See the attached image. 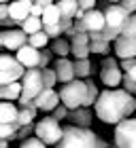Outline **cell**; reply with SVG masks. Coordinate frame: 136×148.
Segmentation results:
<instances>
[{
  "instance_id": "cell-1",
  "label": "cell",
  "mask_w": 136,
  "mask_h": 148,
  "mask_svg": "<svg viewBox=\"0 0 136 148\" xmlns=\"http://www.w3.org/2000/svg\"><path fill=\"white\" fill-rule=\"evenodd\" d=\"M94 112L100 121L117 127L119 123L132 119V114L136 112V97L124 89H106L100 93Z\"/></svg>"
},
{
  "instance_id": "cell-2",
  "label": "cell",
  "mask_w": 136,
  "mask_h": 148,
  "mask_svg": "<svg viewBox=\"0 0 136 148\" xmlns=\"http://www.w3.org/2000/svg\"><path fill=\"white\" fill-rule=\"evenodd\" d=\"M56 148H111V144L104 142L92 129H81V127H74V125H66L64 138Z\"/></svg>"
},
{
  "instance_id": "cell-3",
  "label": "cell",
  "mask_w": 136,
  "mask_h": 148,
  "mask_svg": "<svg viewBox=\"0 0 136 148\" xmlns=\"http://www.w3.org/2000/svg\"><path fill=\"white\" fill-rule=\"evenodd\" d=\"M22 87H24V93H22V97H19V108H26L30 102H34V99L45 91L43 70H38V68L28 70L26 76L22 78Z\"/></svg>"
},
{
  "instance_id": "cell-4",
  "label": "cell",
  "mask_w": 136,
  "mask_h": 148,
  "mask_svg": "<svg viewBox=\"0 0 136 148\" xmlns=\"http://www.w3.org/2000/svg\"><path fill=\"white\" fill-rule=\"evenodd\" d=\"M60 97H62V104L70 112L83 108L85 99H87V83L77 78V80H72V83H68V85H62V89H60Z\"/></svg>"
},
{
  "instance_id": "cell-5",
  "label": "cell",
  "mask_w": 136,
  "mask_h": 148,
  "mask_svg": "<svg viewBox=\"0 0 136 148\" xmlns=\"http://www.w3.org/2000/svg\"><path fill=\"white\" fill-rule=\"evenodd\" d=\"M45 146H58L64 138V127L60 125V121H56L53 116H45L38 121L36 125V133H34Z\"/></svg>"
},
{
  "instance_id": "cell-6",
  "label": "cell",
  "mask_w": 136,
  "mask_h": 148,
  "mask_svg": "<svg viewBox=\"0 0 136 148\" xmlns=\"http://www.w3.org/2000/svg\"><path fill=\"white\" fill-rule=\"evenodd\" d=\"M26 72L28 70L17 62V57L9 55V53L0 55V87L11 85V83H19L26 76Z\"/></svg>"
},
{
  "instance_id": "cell-7",
  "label": "cell",
  "mask_w": 136,
  "mask_h": 148,
  "mask_svg": "<svg viewBox=\"0 0 136 148\" xmlns=\"http://www.w3.org/2000/svg\"><path fill=\"white\" fill-rule=\"evenodd\" d=\"M124 76H126V74L121 72L117 59H115V57H102V64H100L102 85H106L108 89H119V85L124 83Z\"/></svg>"
},
{
  "instance_id": "cell-8",
  "label": "cell",
  "mask_w": 136,
  "mask_h": 148,
  "mask_svg": "<svg viewBox=\"0 0 136 148\" xmlns=\"http://www.w3.org/2000/svg\"><path fill=\"white\" fill-rule=\"evenodd\" d=\"M113 148H136V119H128L115 127Z\"/></svg>"
},
{
  "instance_id": "cell-9",
  "label": "cell",
  "mask_w": 136,
  "mask_h": 148,
  "mask_svg": "<svg viewBox=\"0 0 136 148\" xmlns=\"http://www.w3.org/2000/svg\"><path fill=\"white\" fill-rule=\"evenodd\" d=\"M28 34L22 30V28H15V30H2L0 32V45L4 47V49H9V51H19V49H24L26 45H28Z\"/></svg>"
},
{
  "instance_id": "cell-10",
  "label": "cell",
  "mask_w": 136,
  "mask_h": 148,
  "mask_svg": "<svg viewBox=\"0 0 136 148\" xmlns=\"http://www.w3.org/2000/svg\"><path fill=\"white\" fill-rule=\"evenodd\" d=\"M104 17H106V28H113V30H121L128 21V11L124 9L121 4H111L104 9Z\"/></svg>"
},
{
  "instance_id": "cell-11",
  "label": "cell",
  "mask_w": 136,
  "mask_h": 148,
  "mask_svg": "<svg viewBox=\"0 0 136 148\" xmlns=\"http://www.w3.org/2000/svg\"><path fill=\"white\" fill-rule=\"evenodd\" d=\"M113 51L119 57V62L126 59H136V38H128V36H119L113 42Z\"/></svg>"
},
{
  "instance_id": "cell-12",
  "label": "cell",
  "mask_w": 136,
  "mask_h": 148,
  "mask_svg": "<svg viewBox=\"0 0 136 148\" xmlns=\"http://www.w3.org/2000/svg\"><path fill=\"white\" fill-rule=\"evenodd\" d=\"M34 106H36L38 110H45V112H51L58 108V106H62V97H60V91H53V89H45L40 95L34 99Z\"/></svg>"
},
{
  "instance_id": "cell-13",
  "label": "cell",
  "mask_w": 136,
  "mask_h": 148,
  "mask_svg": "<svg viewBox=\"0 0 136 148\" xmlns=\"http://www.w3.org/2000/svg\"><path fill=\"white\" fill-rule=\"evenodd\" d=\"M87 30V34H98V32H104L106 28V17H104V11H90L85 13V17L81 19Z\"/></svg>"
},
{
  "instance_id": "cell-14",
  "label": "cell",
  "mask_w": 136,
  "mask_h": 148,
  "mask_svg": "<svg viewBox=\"0 0 136 148\" xmlns=\"http://www.w3.org/2000/svg\"><path fill=\"white\" fill-rule=\"evenodd\" d=\"M15 57L26 70H34V68H38V64H40V51L30 47V45H26L24 49H19Z\"/></svg>"
},
{
  "instance_id": "cell-15",
  "label": "cell",
  "mask_w": 136,
  "mask_h": 148,
  "mask_svg": "<svg viewBox=\"0 0 136 148\" xmlns=\"http://www.w3.org/2000/svg\"><path fill=\"white\" fill-rule=\"evenodd\" d=\"M53 68H56V72H58V80H60L62 85H68V83H72V80H77L74 62H70L68 57H64V59H56Z\"/></svg>"
},
{
  "instance_id": "cell-16",
  "label": "cell",
  "mask_w": 136,
  "mask_h": 148,
  "mask_svg": "<svg viewBox=\"0 0 136 148\" xmlns=\"http://www.w3.org/2000/svg\"><path fill=\"white\" fill-rule=\"evenodd\" d=\"M9 11H11V19H15L22 25L28 17H32V2L30 0H15V2H11Z\"/></svg>"
},
{
  "instance_id": "cell-17",
  "label": "cell",
  "mask_w": 136,
  "mask_h": 148,
  "mask_svg": "<svg viewBox=\"0 0 136 148\" xmlns=\"http://www.w3.org/2000/svg\"><path fill=\"white\" fill-rule=\"evenodd\" d=\"M94 114H96V112H92L90 108H79V110H72L70 114H68V121H70L74 127H81V129H90Z\"/></svg>"
},
{
  "instance_id": "cell-18",
  "label": "cell",
  "mask_w": 136,
  "mask_h": 148,
  "mask_svg": "<svg viewBox=\"0 0 136 148\" xmlns=\"http://www.w3.org/2000/svg\"><path fill=\"white\" fill-rule=\"evenodd\" d=\"M43 25H45V30H51V28H58V25H62V13H60V9H58L56 2L45 9Z\"/></svg>"
},
{
  "instance_id": "cell-19",
  "label": "cell",
  "mask_w": 136,
  "mask_h": 148,
  "mask_svg": "<svg viewBox=\"0 0 136 148\" xmlns=\"http://www.w3.org/2000/svg\"><path fill=\"white\" fill-rule=\"evenodd\" d=\"M19 119V108L11 102H2L0 104V125H9V123H17Z\"/></svg>"
},
{
  "instance_id": "cell-20",
  "label": "cell",
  "mask_w": 136,
  "mask_h": 148,
  "mask_svg": "<svg viewBox=\"0 0 136 148\" xmlns=\"http://www.w3.org/2000/svg\"><path fill=\"white\" fill-rule=\"evenodd\" d=\"M22 93H24L22 83H11V85L0 87V97H2V102H13V99H17V102H19Z\"/></svg>"
},
{
  "instance_id": "cell-21",
  "label": "cell",
  "mask_w": 136,
  "mask_h": 148,
  "mask_svg": "<svg viewBox=\"0 0 136 148\" xmlns=\"http://www.w3.org/2000/svg\"><path fill=\"white\" fill-rule=\"evenodd\" d=\"M51 51H53V55H58V59H64L68 55H72V45H70V40L68 38H58V40H53L51 42Z\"/></svg>"
},
{
  "instance_id": "cell-22",
  "label": "cell",
  "mask_w": 136,
  "mask_h": 148,
  "mask_svg": "<svg viewBox=\"0 0 136 148\" xmlns=\"http://www.w3.org/2000/svg\"><path fill=\"white\" fill-rule=\"evenodd\" d=\"M58 4V9L60 13H62V17L64 19H74L77 17V13H79V0H60Z\"/></svg>"
},
{
  "instance_id": "cell-23",
  "label": "cell",
  "mask_w": 136,
  "mask_h": 148,
  "mask_svg": "<svg viewBox=\"0 0 136 148\" xmlns=\"http://www.w3.org/2000/svg\"><path fill=\"white\" fill-rule=\"evenodd\" d=\"M22 30H24L28 36H34V34H38V32H45L43 19H40V17H28V19L22 23Z\"/></svg>"
},
{
  "instance_id": "cell-24",
  "label": "cell",
  "mask_w": 136,
  "mask_h": 148,
  "mask_svg": "<svg viewBox=\"0 0 136 148\" xmlns=\"http://www.w3.org/2000/svg\"><path fill=\"white\" fill-rule=\"evenodd\" d=\"M36 106H34V102H30L26 108H19V119H17V123L26 127V125H32L34 123V116H36Z\"/></svg>"
},
{
  "instance_id": "cell-25",
  "label": "cell",
  "mask_w": 136,
  "mask_h": 148,
  "mask_svg": "<svg viewBox=\"0 0 136 148\" xmlns=\"http://www.w3.org/2000/svg\"><path fill=\"white\" fill-rule=\"evenodd\" d=\"M85 83H87V99H85V106H83V108H94L102 91H98V87H96V83H94L92 78H87Z\"/></svg>"
},
{
  "instance_id": "cell-26",
  "label": "cell",
  "mask_w": 136,
  "mask_h": 148,
  "mask_svg": "<svg viewBox=\"0 0 136 148\" xmlns=\"http://www.w3.org/2000/svg\"><path fill=\"white\" fill-rule=\"evenodd\" d=\"M74 72H77V78L79 80H85V78H90V74L94 72V64L90 62V59L74 62Z\"/></svg>"
},
{
  "instance_id": "cell-27",
  "label": "cell",
  "mask_w": 136,
  "mask_h": 148,
  "mask_svg": "<svg viewBox=\"0 0 136 148\" xmlns=\"http://www.w3.org/2000/svg\"><path fill=\"white\" fill-rule=\"evenodd\" d=\"M19 129H22V125L19 123H9V125H0V136H2V140H11L19 133Z\"/></svg>"
},
{
  "instance_id": "cell-28",
  "label": "cell",
  "mask_w": 136,
  "mask_h": 148,
  "mask_svg": "<svg viewBox=\"0 0 136 148\" xmlns=\"http://www.w3.org/2000/svg\"><path fill=\"white\" fill-rule=\"evenodd\" d=\"M49 40H51V38L47 36L45 32H38V34H34V36H30V38H28V45H30V47H34V49H38V51H43Z\"/></svg>"
},
{
  "instance_id": "cell-29",
  "label": "cell",
  "mask_w": 136,
  "mask_h": 148,
  "mask_svg": "<svg viewBox=\"0 0 136 148\" xmlns=\"http://www.w3.org/2000/svg\"><path fill=\"white\" fill-rule=\"evenodd\" d=\"M90 51L94 53V55H104V57H108L111 45H108V42H104V40H92V45H90Z\"/></svg>"
},
{
  "instance_id": "cell-30",
  "label": "cell",
  "mask_w": 136,
  "mask_h": 148,
  "mask_svg": "<svg viewBox=\"0 0 136 148\" xmlns=\"http://www.w3.org/2000/svg\"><path fill=\"white\" fill-rule=\"evenodd\" d=\"M43 80H45V89H53V87H56V83H60V80H58V72H56V68H47V70H43Z\"/></svg>"
},
{
  "instance_id": "cell-31",
  "label": "cell",
  "mask_w": 136,
  "mask_h": 148,
  "mask_svg": "<svg viewBox=\"0 0 136 148\" xmlns=\"http://www.w3.org/2000/svg\"><path fill=\"white\" fill-rule=\"evenodd\" d=\"M121 36H128V38H136V15L128 17L126 25L121 28Z\"/></svg>"
},
{
  "instance_id": "cell-32",
  "label": "cell",
  "mask_w": 136,
  "mask_h": 148,
  "mask_svg": "<svg viewBox=\"0 0 136 148\" xmlns=\"http://www.w3.org/2000/svg\"><path fill=\"white\" fill-rule=\"evenodd\" d=\"M32 133H36V125H26L19 129V133L15 136V140H19V142H26V140H30Z\"/></svg>"
},
{
  "instance_id": "cell-33",
  "label": "cell",
  "mask_w": 136,
  "mask_h": 148,
  "mask_svg": "<svg viewBox=\"0 0 136 148\" xmlns=\"http://www.w3.org/2000/svg\"><path fill=\"white\" fill-rule=\"evenodd\" d=\"M51 53L53 51H49V49H43L40 51V64H38V70H47V68H51Z\"/></svg>"
},
{
  "instance_id": "cell-34",
  "label": "cell",
  "mask_w": 136,
  "mask_h": 148,
  "mask_svg": "<svg viewBox=\"0 0 136 148\" xmlns=\"http://www.w3.org/2000/svg\"><path fill=\"white\" fill-rule=\"evenodd\" d=\"M68 114H70V110H68V108H66V106L62 104V106H58V108H56V110H53V114H51V116H53V119H56V121H60V123H62V121H64V119H68Z\"/></svg>"
},
{
  "instance_id": "cell-35",
  "label": "cell",
  "mask_w": 136,
  "mask_h": 148,
  "mask_svg": "<svg viewBox=\"0 0 136 148\" xmlns=\"http://www.w3.org/2000/svg\"><path fill=\"white\" fill-rule=\"evenodd\" d=\"M19 148H47V146L40 142L36 136H34V138H30V140H26V142H22V144H19Z\"/></svg>"
},
{
  "instance_id": "cell-36",
  "label": "cell",
  "mask_w": 136,
  "mask_h": 148,
  "mask_svg": "<svg viewBox=\"0 0 136 148\" xmlns=\"http://www.w3.org/2000/svg\"><path fill=\"white\" fill-rule=\"evenodd\" d=\"M121 89L128 91L130 95H136V83L130 78V76H124V83H121Z\"/></svg>"
},
{
  "instance_id": "cell-37",
  "label": "cell",
  "mask_w": 136,
  "mask_h": 148,
  "mask_svg": "<svg viewBox=\"0 0 136 148\" xmlns=\"http://www.w3.org/2000/svg\"><path fill=\"white\" fill-rule=\"evenodd\" d=\"M79 9L90 13V11H96V0H79Z\"/></svg>"
},
{
  "instance_id": "cell-38",
  "label": "cell",
  "mask_w": 136,
  "mask_h": 148,
  "mask_svg": "<svg viewBox=\"0 0 136 148\" xmlns=\"http://www.w3.org/2000/svg\"><path fill=\"white\" fill-rule=\"evenodd\" d=\"M119 4L128 11V15H136V0H121Z\"/></svg>"
},
{
  "instance_id": "cell-39",
  "label": "cell",
  "mask_w": 136,
  "mask_h": 148,
  "mask_svg": "<svg viewBox=\"0 0 136 148\" xmlns=\"http://www.w3.org/2000/svg\"><path fill=\"white\" fill-rule=\"evenodd\" d=\"M9 2H0V21H6L11 17V11H9Z\"/></svg>"
},
{
  "instance_id": "cell-40",
  "label": "cell",
  "mask_w": 136,
  "mask_h": 148,
  "mask_svg": "<svg viewBox=\"0 0 136 148\" xmlns=\"http://www.w3.org/2000/svg\"><path fill=\"white\" fill-rule=\"evenodd\" d=\"M126 76H130V78L134 80V83H136V68H134V70H130V72H128V74H126Z\"/></svg>"
},
{
  "instance_id": "cell-41",
  "label": "cell",
  "mask_w": 136,
  "mask_h": 148,
  "mask_svg": "<svg viewBox=\"0 0 136 148\" xmlns=\"http://www.w3.org/2000/svg\"><path fill=\"white\" fill-rule=\"evenodd\" d=\"M0 148H9V140H2V142H0Z\"/></svg>"
},
{
  "instance_id": "cell-42",
  "label": "cell",
  "mask_w": 136,
  "mask_h": 148,
  "mask_svg": "<svg viewBox=\"0 0 136 148\" xmlns=\"http://www.w3.org/2000/svg\"><path fill=\"white\" fill-rule=\"evenodd\" d=\"M134 119H136V116H134Z\"/></svg>"
}]
</instances>
